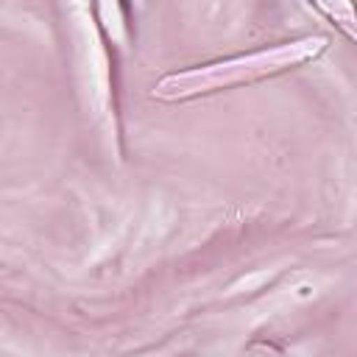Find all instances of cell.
<instances>
[{
	"label": "cell",
	"instance_id": "1",
	"mask_svg": "<svg viewBox=\"0 0 357 357\" xmlns=\"http://www.w3.org/2000/svg\"><path fill=\"white\" fill-rule=\"evenodd\" d=\"M324 47H326V39L307 36V39L276 45L271 50H259V53H251V56H237V59H229V61H218V64L184 70V73H176V75L162 78L156 84L153 95L162 98V100H184V98L206 95V92H215V89L237 86V84L257 81V78L282 73L287 67L304 64L307 59L318 56Z\"/></svg>",
	"mask_w": 357,
	"mask_h": 357
}]
</instances>
